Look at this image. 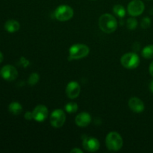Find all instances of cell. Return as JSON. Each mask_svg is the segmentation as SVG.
<instances>
[{"label": "cell", "mask_w": 153, "mask_h": 153, "mask_svg": "<svg viewBox=\"0 0 153 153\" xmlns=\"http://www.w3.org/2000/svg\"><path fill=\"white\" fill-rule=\"evenodd\" d=\"M1 76L4 80L12 82L17 78L18 72L13 66L5 65L1 70Z\"/></svg>", "instance_id": "ba28073f"}, {"label": "cell", "mask_w": 153, "mask_h": 153, "mask_svg": "<svg viewBox=\"0 0 153 153\" xmlns=\"http://www.w3.org/2000/svg\"><path fill=\"white\" fill-rule=\"evenodd\" d=\"M149 73H150L151 76L153 77V61L151 63L150 66H149Z\"/></svg>", "instance_id": "cb8c5ba5"}, {"label": "cell", "mask_w": 153, "mask_h": 153, "mask_svg": "<svg viewBox=\"0 0 153 153\" xmlns=\"http://www.w3.org/2000/svg\"><path fill=\"white\" fill-rule=\"evenodd\" d=\"M82 146H83L84 149L88 152H97L100 149V143L99 140L95 137H86L83 140Z\"/></svg>", "instance_id": "9c48e42d"}, {"label": "cell", "mask_w": 153, "mask_h": 153, "mask_svg": "<svg viewBox=\"0 0 153 153\" xmlns=\"http://www.w3.org/2000/svg\"><path fill=\"white\" fill-rule=\"evenodd\" d=\"M149 88H150V91L153 93V80L151 82L150 85H149Z\"/></svg>", "instance_id": "484cf974"}, {"label": "cell", "mask_w": 153, "mask_h": 153, "mask_svg": "<svg viewBox=\"0 0 153 153\" xmlns=\"http://www.w3.org/2000/svg\"><path fill=\"white\" fill-rule=\"evenodd\" d=\"M113 11L115 14L119 17H123L126 15V10L124 7L121 4H116L114 6Z\"/></svg>", "instance_id": "e0dca14e"}, {"label": "cell", "mask_w": 153, "mask_h": 153, "mask_svg": "<svg viewBox=\"0 0 153 153\" xmlns=\"http://www.w3.org/2000/svg\"><path fill=\"white\" fill-rule=\"evenodd\" d=\"M70 152L72 153H82V150H81L80 149H78V148H74L73 149H72L70 151Z\"/></svg>", "instance_id": "603a6c76"}, {"label": "cell", "mask_w": 153, "mask_h": 153, "mask_svg": "<svg viewBox=\"0 0 153 153\" xmlns=\"http://www.w3.org/2000/svg\"><path fill=\"white\" fill-rule=\"evenodd\" d=\"M4 60V56H3V54L0 52V63H1Z\"/></svg>", "instance_id": "d4e9b609"}, {"label": "cell", "mask_w": 153, "mask_h": 153, "mask_svg": "<svg viewBox=\"0 0 153 153\" xmlns=\"http://www.w3.org/2000/svg\"><path fill=\"white\" fill-rule=\"evenodd\" d=\"M0 74H1V71H0Z\"/></svg>", "instance_id": "4316f807"}, {"label": "cell", "mask_w": 153, "mask_h": 153, "mask_svg": "<svg viewBox=\"0 0 153 153\" xmlns=\"http://www.w3.org/2000/svg\"><path fill=\"white\" fill-rule=\"evenodd\" d=\"M90 49L87 45L76 43L69 49V60H77L85 58L89 55Z\"/></svg>", "instance_id": "7a4b0ae2"}, {"label": "cell", "mask_w": 153, "mask_h": 153, "mask_svg": "<svg viewBox=\"0 0 153 153\" xmlns=\"http://www.w3.org/2000/svg\"><path fill=\"white\" fill-rule=\"evenodd\" d=\"M66 121L65 113L61 109H56L51 114L50 123L55 128H60Z\"/></svg>", "instance_id": "8992f818"}, {"label": "cell", "mask_w": 153, "mask_h": 153, "mask_svg": "<svg viewBox=\"0 0 153 153\" xmlns=\"http://www.w3.org/2000/svg\"><path fill=\"white\" fill-rule=\"evenodd\" d=\"M33 118L37 122H43L48 116V108L43 105H39L32 111Z\"/></svg>", "instance_id": "30bf717a"}, {"label": "cell", "mask_w": 153, "mask_h": 153, "mask_svg": "<svg viewBox=\"0 0 153 153\" xmlns=\"http://www.w3.org/2000/svg\"><path fill=\"white\" fill-rule=\"evenodd\" d=\"M73 9L68 5H61L57 7L55 10V16L58 20L65 22L69 20L73 16Z\"/></svg>", "instance_id": "5b68a950"}, {"label": "cell", "mask_w": 153, "mask_h": 153, "mask_svg": "<svg viewBox=\"0 0 153 153\" xmlns=\"http://www.w3.org/2000/svg\"><path fill=\"white\" fill-rule=\"evenodd\" d=\"M39 80H40V76H39V75L36 73H33L30 75L29 78H28V83L30 85H34L39 82Z\"/></svg>", "instance_id": "d6986e66"}, {"label": "cell", "mask_w": 153, "mask_h": 153, "mask_svg": "<svg viewBox=\"0 0 153 153\" xmlns=\"http://www.w3.org/2000/svg\"><path fill=\"white\" fill-rule=\"evenodd\" d=\"M141 27L143 28H147L151 25V19L149 17H144L141 21Z\"/></svg>", "instance_id": "44dd1931"}, {"label": "cell", "mask_w": 153, "mask_h": 153, "mask_svg": "<svg viewBox=\"0 0 153 153\" xmlns=\"http://www.w3.org/2000/svg\"><path fill=\"white\" fill-rule=\"evenodd\" d=\"M137 25V21L134 18H129L128 19L126 22V26L127 28L129 30H134L135 29Z\"/></svg>", "instance_id": "ffe728a7"}, {"label": "cell", "mask_w": 153, "mask_h": 153, "mask_svg": "<svg viewBox=\"0 0 153 153\" xmlns=\"http://www.w3.org/2000/svg\"><path fill=\"white\" fill-rule=\"evenodd\" d=\"M91 116L87 112H82L76 116L75 123L78 126L86 127L91 123Z\"/></svg>", "instance_id": "4fadbf2b"}, {"label": "cell", "mask_w": 153, "mask_h": 153, "mask_svg": "<svg viewBox=\"0 0 153 153\" xmlns=\"http://www.w3.org/2000/svg\"><path fill=\"white\" fill-rule=\"evenodd\" d=\"M20 28L19 22L14 19H9L4 24V29L10 33H13L17 31Z\"/></svg>", "instance_id": "5bb4252c"}, {"label": "cell", "mask_w": 153, "mask_h": 153, "mask_svg": "<svg viewBox=\"0 0 153 153\" xmlns=\"http://www.w3.org/2000/svg\"><path fill=\"white\" fill-rule=\"evenodd\" d=\"M144 4L140 0H133L128 4V12L131 16H140L144 11Z\"/></svg>", "instance_id": "52a82bcc"}, {"label": "cell", "mask_w": 153, "mask_h": 153, "mask_svg": "<svg viewBox=\"0 0 153 153\" xmlns=\"http://www.w3.org/2000/svg\"><path fill=\"white\" fill-rule=\"evenodd\" d=\"M8 110L12 114L19 115L22 113V107L21 104H19L17 102H11L8 106Z\"/></svg>", "instance_id": "9a60e30c"}, {"label": "cell", "mask_w": 153, "mask_h": 153, "mask_svg": "<svg viewBox=\"0 0 153 153\" xmlns=\"http://www.w3.org/2000/svg\"><path fill=\"white\" fill-rule=\"evenodd\" d=\"M105 143L106 146L109 150L116 152L123 147V140L119 133L116 131H111L106 136Z\"/></svg>", "instance_id": "3957f363"}, {"label": "cell", "mask_w": 153, "mask_h": 153, "mask_svg": "<svg viewBox=\"0 0 153 153\" xmlns=\"http://www.w3.org/2000/svg\"><path fill=\"white\" fill-rule=\"evenodd\" d=\"M121 64L125 68L128 70H133L137 68L140 64V58L134 52H129L123 55L121 58Z\"/></svg>", "instance_id": "277c9868"}, {"label": "cell", "mask_w": 153, "mask_h": 153, "mask_svg": "<svg viewBox=\"0 0 153 153\" xmlns=\"http://www.w3.org/2000/svg\"><path fill=\"white\" fill-rule=\"evenodd\" d=\"M24 117H25V119L28 120H31L34 119V118H33V113L30 111H27L26 113L25 114V115H24Z\"/></svg>", "instance_id": "7402d4cb"}, {"label": "cell", "mask_w": 153, "mask_h": 153, "mask_svg": "<svg viewBox=\"0 0 153 153\" xmlns=\"http://www.w3.org/2000/svg\"><path fill=\"white\" fill-rule=\"evenodd\" d=\"M81 92V87L78 82L75 81L69 82L66 88V94L70 99H76L79 97Z\"/></svg>", "instance_id": "8fae6325"}, {"label": "cell", "mask_w": 153, "mask_h": 153, "mask_svg": "<svg viewBox=\"0 0 153 153\" xmlns=\"http://www.w3.org/2000/svg\"><path fill=\"white\" fill-rule=\"evenodd\" d=\"M128 107L134 113H141L145 108L144 103L137 97H132L128 101Z\"/></svg>", "instance_id": "7c38bea8"}, {"label": "cell", "mask_w": 153, "mask_h": 153, "mask_svg": "<svg viewBox=\"0 0 153 153\" xmlns=\"http://www.w3.org/2000/svg\"><path fill=\"white\" fill-rule=\"evenodd\" d=\"M142 55L143 58L146 59H151L153 58V44L148 45L146 47L143 48L142 51Z\"/></svg>", "instance_id": "2e32d148"}, {"label": "cell", "mask_w": 153, "mask_h": 153, "mask_svg": "<svg viewBox=\"0 0 153 153\" xmlns=\"http://www.w3.org/2000/svg\"><path fill=\"white\" fill-rule=\"evenodd\" d=\"M78 105L76 104V102H69L67 103V105H65V110L66 111H67L68 113H75L78 111Z\"/></svg>", "instance_id": "ac0fdd59"}, {"label": "cell", "mask_w": 153, "mask_h": 153, "mask_svg": "<svg viewBox=\"0 0 153 153\" xmlns=\"http://www.w3.org/2000/svg\"><path fill=\"white\" fill-rule=\"evenodd\" d=\"M99 26L103 32L111 34L117 28V21L113 15L104 13L99 19Z\"/></svg>", "instance_id": "6da1fadb"}]
</instances>
